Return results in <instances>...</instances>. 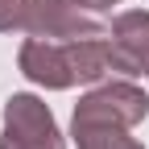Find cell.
Listing matches in <instances>:
<instances>
[{
	"instance_id": "obj_4",
	"label": "cell",
	"mask_w": 149,
	"mask_h": 149,
	"mask_svg": "<svg viewBox=\"0 0 149 149\" xmlns=\"http://www.w3.org/2000/svg\"><path fill=\"white\" fill-rule=\"evenodd\" d=\"M29 37H50V42H70V37H104L108 29L87 21L79 13V4L70 0H29V13H25V25Z\"/></svg>"
},
{
	"instance_id": "obj_8",
	"label": "cell",
	"mask_w": 149,
	"mask_h": 149,
	"mask_svg": "<svg viewBox=\"0 0 149 149\" xmlns=\"http://www.w3.org/2000/svg\"><path fill=\"white\" fill-rule=\"evenodd\" d=\"M70 4H79V8H112L120 0H70Z\"/></svg>"
},
{
	"instance_id": "obj_3",
	"label": "cell",
	"mask_w": 149,
	"mask_h": 149,
	"mask_svg": "<svg viewBox=\"0 0 149 149\" xmlns=\"http://www.w3.org/2000/svg\"><path fill=\"white\" fill-rule=\"evenodd\" d=\"M0 149H62V133L54 124V112L37 95H13L4 104Z\"/></svg>"
},
{
	"instance_id": "obj_6",
	"label": "cell",
	"mask_w": 149,
	"mask_h": 149,
	"mask_svg": "<svg viewBox=\"0 0 149 149\" xmlns=\"http://www.w3.org/2000/svg\"><path fill=\"white\" fill-rule=\"evenodd\" d=\"M79 149H145L128 137V128H74Z\"/></svg>"
},
{
	"instance_id": "obj_5",
	"label": "cell",
	"mask_w": 149,
	"mask_h": 149,
	"mask_svg": "<svg viewBox=\"0 0 149 149\" xmlns=\"http://www.w3.org/2000/svg\"><path fill=\"white\" fill-rule=\"evenodd\" d=\"M108 46H112V70L149 79V13L141 8L120 13L108 29Z\"/></svg>"
},
{
	"instance_id": "obj_7",
	"label": "cell",
	"mask_w": 149,
	"mask_h": 149,
	"mask_svg": "<svg viewBox=\"0 0 149 149\" xmlns=\"http://www.w3.org/2000/svg\"><path fill=\"white\" fill-rule=\"evenodd\" d=\"M25 13H29V0H0V33H13L25 25Z\"/></svg>"
},
{
	"instance_id": "obj_1",
	"label": "cell",
	"mask_w": 149,
	"mask_h": 149,
	"mask_svg": "<svg viewBox=\"0 0 149 149\" xmlns=\"http://www.w3.org/2000/svg\"><path fill=\"white\" fill-rule=\"evenodd\" d=\"M21 70L42 87H74L95 83L112 70V46L104 37H70V42H50V37H25L21 46Z\"/></svg>"
},
{
	"instance_id": "obj_2",
	"label": "cell",
	"mask_w": 149,
	"mask_h": 149,
	"mask_svg": "<svg viewBox=\"0 0 149 149\" xmlns=\"http://www.w3.org/2000/svg\"><path fill=\"white\" fill-rule=\"evenodd\" d=\"M149 116L145 91L133 83H104L74 104L70 128H133Z\"/></svg>"
}]
</instances>
